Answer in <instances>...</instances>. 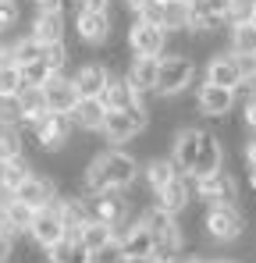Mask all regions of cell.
Masks as SVG:
<instances>
[{
	"label": "cell",
	"mask_w": 256,
	"mask_h": 263,
	"mask_svg": "<svg viewBox=\"0 0 256 263\" xmlns=\"http://www.w3.org/2000/svg\"><path fill=\"white\" fill-rule=\"evenodd\" d=\"M142 175V164L135 153H128L121 146H107L100 153L89 157V164L82 167V196H93V192H107V189H118V192H128Z\"/></svg>",
	"instance_id": "6da1fadb"
},
{
	"label": "cell",
	"mask_w": 256,
	"mask_h": 263,
	"mask_svg": "<svg viewBox=\"0 0 256 263\" xmlns=\"http://www.w3.org/2000/svg\"><path fill=\"white\" fill-rule=\"evenodd\" d=\"M199 68L192 61V53H164L160 57V71H157V86L153 96L157 100H178L185 89L196 82Z\"/></svg>",
	"instance_id": "7a4b0ae2"
},
{
	"label": "cell",
	"mask_w": 256,
	"mask_h": 263,
	"mask_svg": "<svg viewBox=\"0 0 256 263\" xmlns=\"http://www.w3.org/2000/svg\"><path fill=\"white\" fill-rule=\"evenodd\" d=\"M150 118H153L150 103H135V107H125V110H107L100 135L111 146H125V142L139 139L142 132L150 128Z\"/></svg>",
	"instance_id": "3957f363"
},
{
	"label": "cell",
	"mask_w": 256,
	"mask_h": 263,
	"mask_svg": "<svg viewBox=\"0 0 256 263\" xmlns=\"http://www.w3.org/2000/svg\"><path fill=\"white\" fill-rule=\"evenodd\" d=\"M249 228V217L239 210V206H207L203 210V235L217 242V246H235L242 242Z\"/></svg>",
	"instance_id": "277c9868"
},
{
	"label": "cell",
	"mask_w": 256,
	"mask_h": 263,
	"mask_svg": "<svg viewBox=\"0 0 256 263\" xmlns=\"http://www.w3.org/2000/svg\"><path fill=\"white\" fill-rule=\"evenodd\" d=\"M168 43H171L168 29L150 25V22H142V18L132 14V22H128V29H125V46L132 57H164Z\"/></svg>",
	"instance_id": "5b68a950"
},
{
	"label": "cell",
	"mask_w": 256,
	"mask_h": 263,
	"mask_svg": "<svg viewBox=\"0 0 256 263\" xmlns=\"http://www.w3.org/2000/svg\"><path fill=\"white\" fill-rule=\"evenodd\" d=\"M192 192L203 206H239V178L228 175L224 167L207 178H192Z\"/></svg>",
	"instance_id": "8992f818"
},
{
	"label": "cell",
	"mask_w": 256,
	"mask_h": 263,
	"mask_svg": "<svg viewBox=\"0 0 256 263\" xmlns=\"http://www.w3.org/2000/svg\"><path fill=\"white\" fill-rule=\"evenodd\" d=\"M75 7L71 14V32L79 36L82 46H107L111 36H114V22L107 11H89V7H79V4H68Z\"/></svg>",
	"instance_id": "52a82bcc"
},
{
	"label": "cell",
	"mask_w": 256,
	"mask_h": 263,
	"mask_svg": "<svg viewBox=\"0 0 256 263\" xmlns=\"http://www.w3.org/2000/svg\"><path fill=\"white\" fill-rule=\"evenodd\" d=\"M85 203H89V217L111 224L114 231H118L125 220H132V199H128L125 192H118V189L93 192V196H85Z\"/></svg>",
	"instance_id": "ba28073f"
},
{
	"label": "cell",
	"mask_w": 256,
	"mask_h": 263,
	"mask_svg": "<svg viewBox=\"0 0 256 263\" xmlns=\"http://www.w3.org/2000/svg\"><path fill=\"white\" fill-rule=\"evenodd\" d=\"M192 103H196V114H203V118H210V121H224V118L235 110V103H239V92H235V89H228V86H213V82H203V86L196 89Z\"/></svg>",
	"instance_id": "9c48e42d"
},
{
	"label": "cell",
	"mask_w": 256,
	"mask_h": 263,
	"mask_svg": "<svg viewBox=\"0 0 256 263\" xmlns=\"http://www.w3.org/2000/svg\"><path fill=\"white\" fill-rule=\"evenodd\" d=\"M57 196H61L57 178H53V175H40V171H32V175L14 189V199H22V203L32 206V210H46V206H53Z\"/></svg>",
	"instance_id": "30bf717a"
},
{
	"label": "cell",
	"mask_w": 256,
	"mask_h": 263,
	"mask_svg": "<svg viewBox=\"0 0 256 263\" xmlns=\"http://www.w3.org/2000/svg\"><path fill=\"white\" fill-rule=\"evenodd\" d=\"M203 82H213V86H228V89H242L246 75H242V61L231 53V50H217L207 61V71H203Z\"/></svg>",
	"instance_id": "8fae6325"
},
{
	"label": "cell",
	"mask_w": 256,
	"mask_h": 263,
	"mask_svg": "<svg viewBox=\"0 0 256 263\" xmlns=\"http://www.w3.org/2000/svg\"><path fill=\"white\" fill-rule=\"evenodd\" d=\"M192 203H196V192H192V178L189 175L171 178L164 189L153 192V206H160L164 214H174V217H181Z\"/></svg>",
	"instance_id": "7c38bea8"
},
{
	"label": "cell",
	"mask_w": 256,
	"mask_h": 263,
	"mask_svg": "<svg viewBox=\"0 0 256 263\" xmlns=\"http://www.w3.org/2000/svg\"><path fill=\"white\" fill-rule=\"evenodd\" d=\"M68 29H71L68 11H36L32 22H29V36L43 46L64 43V40H68Z\"/></svg>",
	"instance_id": "4fadbf2b"
},
{
	"label": "cell",
	"mask_w": 256,
	"mask_h": 263,
	"mask_svg": "<svg viewBox=\"0 0 256 263\" xmlns=\"http://www.w3.org/2000/svg\"><path fill=\"white\" fill-rule=\"evenodd\" d=\"M199 139L203 128L196 125H181V128L171 132V160L181 175H192V164H196V153H199Z\"/></svg>",
	"instance_id": "5bb4252c"
},
{
	"label": "cell",
	"mask_w": 256,
	"mask_h": 263,
	"mask_svg": "<svg viewBox=\"0 0 256 263\" xmlns=\"http://www.w3.org/2000/svg\"><path fill=\"white\" fill-rule=\"evenodd\" d=\"M43 96H46V110H50V114H71L75 103L82 100L68 71H57V75L43 86Z\"/></svg>",
	"instance_id": "9a60e30c"
},
{
	"label": "cell",
	"mask_w": 256,
	"mask_h": 263,
	"mask_svg": "<svg viewBox=\"0 0 256 263\" xmlns=\"http://www.w3.org/2000/svg\"><path fill=\"white\" fill-rule=\"evenodd\" d=\"M64 238V220L57 214V206H46V210H36V217H32V228H29V242L36 246V249H50V246H57Z\"/></svg>",
	"instance_id": "2e32d148"
},
{
	"label": "cell",
	"mask_w": 256,
	"mask_h": 263,
	"mask_svg": "<svg viewBox=\"0 0 256 263\" xmlns=\"http://www.w3.org/2000/svg\"><path fill=\"white\" fill-rule=\"evenodd\" d=\"M224 167V142L221 135L210 128H203V139H199V153H196V164H192V175L189 178H207L213 171Z\"/></svg>",
	"instance_id": "e0dca14e"
},
{
	"label": "cell",
	"mask_w": 256,
	"mask_h": 263,
	"mask_svg": "<svg viewBox=\"0 0 256 263\" xmlns=\"http://www.w3.org/2000/svg\"><path fill=\"white\" fill-rule=\"evenodd\" d=\"M100 100H103L107 110H125V107H135V103H150L153 96H139V92L132 89V82L125 79V71H114L111 82L100 92Z\"/></svg>",
	"instance_id": "ac0fdd59"
},
{
	"label": "cell",
	"mask_w": 256,
	"mask_h": 263,
	"mask_svg": "<svg viewBox=\"0 0 256 263\" xmlns=\"http://www.w3.org/2000/svg\"><path fill=\"white\" fill-rule=\"evenodd\" d=\"M111 75H114V71H111L103 61H85V64H79V68L71 71V82L79 89V96H100L103 86L111 82Z\"/></svg>",
	"instance_id": "d6986e66"
},
{
	"label": "cell",
	"mask_w": 256,
	"mask_h": 263,
	"mask_svg": "<svg viewBox=\"0 0 256 263\" xmlns=\"http://www.w3.org/2000/svg\"><path fill=\"white\" fill-rule=\"evenodd\" d=\"M157 71H160V57H128L125 79L132 82V89H135L139 96H153Z\"/></svg>",
	"instance_id": "ffe728a7"
},
{
	"label": "cell",
	"mask_w": 256,
	"mask_h": 263,
	"mask_svg": "<svg viewBox=\"0 0 256 263\" xmlns=\"http://www.w3.org/2000/svg\"><path fill=\"white\" fill-rule=\"evenodd\" d=\"M68 118H71V125L79 132H100L103 128V118H107V107H103L100 96H82Z\"/></svg>",
	"instance_id": "44dd1931"
},
{
	"label": "cell",
	"mask_w": 256,
	"mask_h": 263,
	"mask_svg": "<svg viewBox=\"0 0 256 263\" xmlns=\"http://www.w3.org/2000/svg\"><path fill=\"white\" fill-rule=\"evenodd\" d=\"M178 175H181V171L174 167L171 157H150V160L142 164V175L139 178H142V185H146L150 192H157V189H164L171 178H178Z\"/></svg>",
	"instance_id": "7402d4cb"
},
{
	"label": "cell",
	"mask_w": 256,
	"mask_h": 263,
	"mask_svg": "<svg viewBox=\"0 0 256 263\" xmlns=\"http://www.w3.org/2000/svg\"><path fill=\"white\" fill-rule=\"evenodd\" d=\"M18 110H22V128L36 125L43 114H50V110H46V96H43V89H36V86L22 89V92H18Z\"/></svg>",
	"instance_id": "603a6c76"
},
{
	"label": "cell",
	"mask_w": 256,
	"mask_h": 263,
	"mask_svg": "<svg viewBox=\"0 0 256 263\" xmlns=\"http://www.w3.org/2000/svg\"><path fill=\"white\" fill-rule=\"evenodd\" d=\"M224 46H228L235 57H256V25L253 22H246V25H228Z\"/></svg>",
	"instance_id": "cb8c5ba5"
},
{
	"label": "cell",
	"mask_w": 256,
	"mask_h": 263,
	"mask_svg": "<svg viewBox=\"0 0 256 263\" xmlns=\"http://www.w3.org/2000/svg\"><path fill=\"white\" fill-rule=\"evenodd\" d=\"M4 217L11 224V235L14 238H22V235H29V228H32V217H36V210L32 206H25L22 199H7V206H4Z\"/></svg>",
	"instance_id": "d4e9b609"
},
{
	"label": "cell",
	"mask_w": 256,
	"mask_h": 263,
	"mask_svg": "<svg viewBox=\"0 0 256 263\" xmlns=\"http://www.w3.org/2000/svg\"><path fill=\"white\" fill-rule=\"evenodd\" d=\"M160 4H164V29L171 36L174 32H189V18H192L189 0H160Z\"/></svg>",
	"instance_id": "484cf974"
},
{
	"label": "cell",
	"mask_w": 256,
	"mask_h": 263,
	"mask_svg": "<svg viewBox=\"0 0 256 263\" xmlns=\"http://www.w3.org/2000/svg\"><path fill=\"white\" fill-rule=\"evenodd\" d=\"M79 242H82L89 253H96L107 242H114V228L103 224V220H89V224H82V231H79Z\"/></svg>",
	"instance_id": "4316f807"
},
{
	"label": "cell",
	"mask_w": 256,
	"mask_h": 263,
	"mask_svg": "<svg viewBox=\"0 0 256 263\" xmlns=\"http://www.w3.org/2000/svg\"><path fill=\"white\" fill-rule=\"evenodd\" d=\"M11 61H14L18 68H25V64H32V61H43V43H36L29 32L18 36V40H11Z\"/></svg>",
	"instance_id": "83f0119b"
},
{
	"label": "cell",
	"mask_w": 256,
	"mask_h": 263,
	"mask_svg": "<svg viewBox=\"0 0 256 263\" xmlns=\"http://www.w3.org/2000/svg\"><path fill=\"white\" fill-rule=\"evenodd\" d=\"M22 89H25V82H22V68H18L14 61L0 64V96H18Z\"/></svg>",
	"instance_id": "f1b7e54d"
},
{
	"label": "cell",
	"mask_w": 256,
	"mask_h": 263,
	"mask_svg": "<svg viewBox=\"0 0 256 263\" xmlns=\"http://www.w3.org/2000/svg\"><path fill=\"white\" fill-rule=\"evenodd\" d=\"M22 153H25V139H22V128H0V160L22 157Z\"/></svg>",
	"instance_id": "f546056e"
},
{
	"label": "cell",
	"mask_w": 256,
	"mask_h": 263,
	"mask_svg": "<svg viewBox=\"0 0 256 263\" xmlns=\"http://www.w3.org/2000/svg\"><path fill=\"white\" fill-rule=\"evenodd\" d=\"M53 75H57V71H53L46 61H32V64L22 68V82H25V86H36V89H43Z\"/></svg>",
	"instance_id": "4dcf8cb0"
},
{
	"label": "cell",
	"mask_w": 256,
	"mask_h": 263,
	"mask_svg": "<svg viewBox=\"0 0 256 263\" xmlns=\"http://www.w3.org/2000/svg\"><path fill=\"white\" fill-rule=\"evenodd\" d=\"M253 18H256V0H231L228 4V14H224L228 25H246Z\"/></svg>",
	"instance_id": "1f68e13d"
},
{
	"label": "cell",
	"mask_w": 256,
	"mask_h": 263,
	"mask_svg": "<svg viewBox=\"0 0 256 263\" xmlns=\"http://www.w3.org/2000/svg\"><path fill=\"white\" fill-rule=\"evenodd\" d=\"M18 22H22V4L18 0H0V40L11 29H18Z\"/></svg>",
	"instance_id": "d6a6232c"
},
{
	"label": "cell",
	"mask_w": 256,
	"mask_h": 263,
	"mask_svg": "<svg viewBox=\"0 0 256 263\" xmlns=\"http://www.w3.org/2000/svg\"><path fill=\"white\" fill-rule=\"evenodd\" d=\"M68 40L64 43H50V46H43V61L53 68V71H68Z\"/></svg>",
	"instance_id": "836d02e7"
},
{
	"label": "cell",
	"mask_w": 256,
	"mask_h": 263,
	"mask_svg": "<svg viewBox=\"0 0 256 263\" xmlns=\"http://www.w3.org/2000/svg\"><path fill=\"white\" fill-rule=\"evenodd\" d=\"M89 263H125V249H121V242L114 238V242H107L103 249L89 253Z\"/></svg>",
	"instance_id": "e575fe53"
},
{
	"label": "cell",
	"mask_w": 256,
	"mask_h": 263,
	"mask_svg": "<svg viewBox=\"0 0 256 263\" xmlns=\"http://www.w3.org/2000/svg\"><path fill=\"white\" fill-rule=\"evenodd\" d=\"M242 128H249L256 135V89H249L242 100Z\"/></svg>",
	"instance_id": "d590c367"
},
{
	"label": "cell",
	"mask_w": 256,
	"mask_h": 263,
	"mask_svg": "<svg viewBox=\"0 0 256 263\" xmlns=\"http://www.w3.org/2000/svg\"><path fill=\"white\" fill-rule=\"evenodd\" d=\"M14 242H18V238L0 235V263H11V256H14Z\"/></svg>",
	"instance_id": "8d00e7d4"
},
{
	"label": "cell",
	"mask_w": 256,
	"mask_h": 263,
	"mask_svg": "<svg viewBox=\"0 0 256 263\" xmlns=\"http://www.w3.org/2000/svg\"><path fill=\"white\" fill-rule=\"evenodd\" d=\"M36 11H68V0H32Z\"/></svg>",
	"instance_id": "74e56055"
},
{
	"label": "cell",
	"mask_w": 256,
	"mask_h": 263,
	"mask_svg": "<svg viewBox=\"0 0 256 263\" xmlns=\"http://www.w3.org/2000/svg\"><path fill=\"white\" fill-rule=\"evenodd\" d=\"M79 7H89V11H107L111 0H79Z\"/></svg>",
	"instance_id": "f35d334b"
},
{
	"label": "cell",
	"mask_w": 256,
	"mask_h": 263,
	"mask_svg": "<svg viewBox=\"0 0 256 263\" xmlns=\"http://www.w3.org/2000/svg\"><path fill=\"white\" fill-rule=\"evenodd\" d=\"M246 185H249V192H256V167L253 164H246Z\"/></svg>",
	"instance_id": "ab89813d"
},
{
	"label": "cell",
	"mask_w": 256,
	"mask_h": 263,
	"mask_svg": "<svg viewBox=\"0 0 256 263\" xmlns=\"http://www.w3.org/2000/svg\"><path fill=\"white\" fill-rule=\"evenodd\" d=\"M128 4V11H132V14H135V11H142V7H146V4H157V0H125Z\"/></svg>",
	"instance_id": "60d3db41"
},
{
	"label": "cell",
	"mask_w": 256,
	"mask_h": 263,
	"mask_svg": "<svg viewBox=\"0 0 256 263\" xmlns=\"http://www.w3.org/2000/svg\"><path fill=\"white\" fill-rule=\"evenodd\" d=\"M0 235H11V224L4 217V206H0ZM11 238H14V235H11Z\"/></svg>",
	"instance_id": "b9f144b4"
},
{
	"label": "cell",
	"mask_w": 256,
	"mask_h": 263,
	"mask_svg": "<svg viewBox=\"0 0 256 263\" xmlns=\"http://www.w3.org/2000/svg\"><path fill=\"white\" fill-rule=\"evenodd\" d=\"M0 189H7V160H0Z\"/></svg>",
	"instance_id": "7bdbcfd3"
},
{
	"label": "cell",
	"mask_w": 256,
	"mask_h": 263,
	"mask_svg": "<svg viewBox=\"0 0 256 263\" xmlns=\"http://www.w3.org/2000/svg\"><path fill=\"white\" fill-rule=\"evenodd\" d=\"M125 263H153V256H125Z\"/></svg>",
	"instance_id": "ee69618b"
},
{
	"label": "cell",
	"mask_w": 256,
	"mask_h": 263,
	"mask_svg": "<svg viewBox=\"0 0 256 263\" xmlns=\"http://www.w3.org/2000/svg\"><path fill=\"white\" fill-rule=\"evenodd\" d=\"M185 263H213V260H207V256H185Z\"/></svg>",
	"instance_id": "f6af8a7d"
},
{
	"label": "cell",
	"mask_w": 256,
	"mask_h": 263,
	"mask_svg": "<svg viewBox=\"0 0 256 263\" xmlns=\"http://www.w3.org/2000/svg\"><path fill=\"white\" fill-rule=\"evenodd\" d=\"M213 263H242V260H213Z\"/></svg>",
	"instance_id": "bcb514c9"
},
{
	"label": "cell",
	"mask_w": 256,
	"mask_h": 263,
	"mask_svg": "<svg viewBox=\"0 0 256 263\" xmlns=\"http://www.w3.org/2000/svg\"><path fill=\"white\" fill-rule=\"evenodd\" d=\"M68 4H79V0H68Z\"/></svg>",
	"instance_id": "7dc6e473"
},
{
	"label": "cell",
	"mask_w": 256,
	"mask_h": 263,
	"mask_svg": "<svg viewBox=\"0 0 256 263\" xmlns=\"http://www.w3.org/2000/svg\"><path fill=\"white\" fill-rule=\"evenodd\" d=\"M253 25H256V18H253Z\"/></svg>",
	"instance_id": "c3c4849f"
}]
</instances>
